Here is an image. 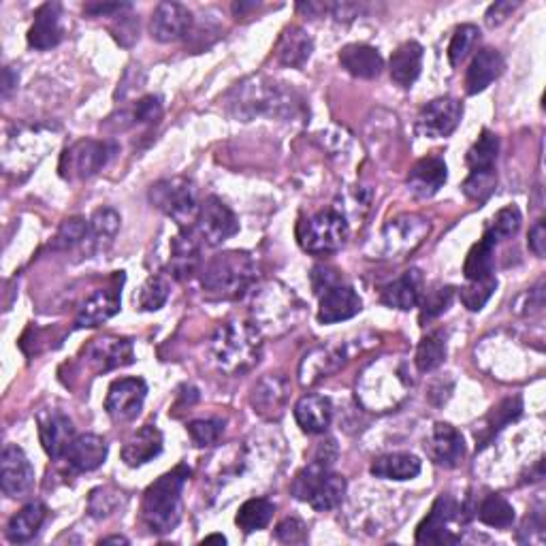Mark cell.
Listing matches in <instances>:
<instances>
[{
  "mask_svg": "<svg viewBox=\"0 0 546 546\" xmlns=\"http://www.w3.org/2000/svg\"><path fill=\"white\" fill-rule=\"evenodd\" d=\"M412 378L404 361L382 357L367 365L357 380V399L365 410L389 412L408 397Z\"/></svg>",
  "mask_w": 546,
  "mask_h": 546,
  "instance_id": "obj_1",
  "label": "cell"
},
{
  "mask_svg": "<svg viewBox=\"0 0 546 546\" xmlns=\"http://www.w3.org/2000/svg\"><path fill=\"white\" fill-rule=\"evenodd\" d=\"M229 107L237 118L252 120L254 116L269 118H288L299 111V99L293 90H286L265 77H250L237 84L229 99Z\"/></svg>",
  "mask_w": 546,
  "mask_h": 546,
  "instance_id": "obj_2",
  "label": "cell"
},
{
  "mask_svg": "<svg viewBox=\"0 0 546 546\" xmlns=\"http://www.w3.org/2000/svg\"><path fill=\"white\" fill-rule=\"evenodd\" d=\"M210 352L222 374L242 376L261 361V331L248 323H224L212 337Z\"/></svg>",
  "mask_w": 546,
  "mask_h": 546,
  "instance_id": "obj_3",
  "label": "cell"
},
{
  "mask_svg": "<svg viewBox=\"0 0 546 546\" xmlns=\"http://www.w3.org/2000/svg\"><path fill=\"white\" fill-rule=\"evenodd\" d=\"M188 474L190 470L186 465H178L148 487L146 495H143L141 517L150 534L163 536L178 527L182 519V489Z\"/></svg>",
  "mask_w": 546,
  "mask_h": 546,
  "instance_id": "obj_4",
  "label": "cell"
},
{
  "mask_svg": "<svg viewBox=\"0 0 546 546\" xmlns=\"http://www.w3.org/2000/svg\"><path fill=\"white\" fill-rule=\"evenodd\" d=\"M259 278L252 254L229 250L216 254L201 273L203 291L214 299L244 297Z\"/></svg>",
  "mask_w": 546,
  "mask_h": 546,
  "instance_id": "obj_5",
  "label": "cell"
},
{
  "mask_svg": "<svg viewBox=\"0 0 546 546\" xmlns=\"http://www.w3.org/2000/svg\"><path fill=\"white\" fill-rule=\"evenodd\" d=\"M252 316L261 335H280L297 325L303 316V303L284 284L269 282L254 295Z\"/></svg>",
  "mask_w": 546,
  "mask_h": 546,
  "instance_id": "obj_6",
  "label": "cell"
},
{
  "mask_svg": "<svg viewBox=\"0 0 546 546\" xmlns=\"http://www.w3.org/2000/svg\"><path fill=\"white\" fill-rule=\"evenodd\" d=\"M346 478L333 474L331 468H325L316 461H310L305 470L293 480V495L297 500L312 506L318 512H329L344 502L346 495Z\"/></svg>",
  "mask_w": 546,
  "mask_h": 546,
  "instance_id": "obj_7",
  "label": "cell"
},
{
  "mask_svg": "<svg viewBox=\"0 0 546 546\" xmlns=\"http://www.w3.org/2000/svg\"><path fill=\"white\" fill-rule=\"evenodd\" d=\"M150 201L156 210L180 224V229H190L199 216V190L188 178H167L150 188Z\"/></svg>",
  "mask_w": 546,
  "mask_h": 546,
  "instance_id": "obj_8",
  "label": "cell"
},
{
  "mask_svg": "<svg viewBox=\"0 0 546 546\" xmlns=\"http://www.w3.org/2000/svg\"><path fill=\"white\" fill-rule=\"evenodd\" d=\"M350 235L348 220L335 210L318 212L310 218L299 222L297 227V242L299 246L316 256L333 254L340 250Z\"/></svg>",
  "mask_w": 546,
  "mask_h": 546,
  "instance_id": "obj_9",
  "label": "cell"
},
{
  "mask_svg": "<svg viewBox=\"0 0 546 546\" xmlns=\"http://www.w3.org/2000/svg\"><path fill=\"white\" fill-rule=\"evenodd\" d=\"M429 229V220L419 214H401L391 218L378 235V259H406L425 242Z\"/></svg>",
  "mask_w": 546,
  "mask_h": 546,
  "instance_id": "obj_10",
  "label": "cell"
},
{
  "mask_svg": "<svg viewBox=\"0 0 546 546\" xmlns=\"http://www.w3.org/2000/svg\"><path fill=\"white\" fill-rule=\"evenodd\" d=\"M56 135L52 128H43V126H32L24 128V131L15 133L9 137L7 146H5V158H3V167L7 173L15 175H26L30 173L32 167H37L41 163V158L45 152L56 146Z\"/></svg>",
  "mask_w": 546,
  "mask_h": 546,
  "instance_id": "obj_11",
  "label": "cell"
},
{
  "mask_svg": "<svg viewBox=\"0 0 546 546\" xmlns=\"http://www.w3.org/2000/svg\"><path fill=\"white\" fill-rule=\"evenodd\" d=\"M114 152H116L114 143L82 139L73 143V146L62 154L58 171L62 178L69 182L88 180L109 163V158L114 156Z\"/></svg>",
  "mask_w": 546,
  "mask_h": 546,
  "instance_id": "obj_12",
  "label": "cell"
},
{
  "mask_svg": "<svg viewBox=\"0 0 546 546\" xmlns=\"http://www.w3.org/2000/svg\"><path fill=\"white\" fill-rule=\"evenodd\" d=\"M197 235L207 246H220L239 233V222L231 207L218 197H207L197 216Z\"/></svg>",
  "mask_w": 546,
  "mask_h": 546,
  "instance_id": "obj_13",
  "label": "cell"
},
{
  "mask_svg": "<svg viewBox=\"0 0 546 546\" xmlns=\"http://www.w3.org/2000/svg\"><path fill=\"white\" fill-rule=\"evenodd\" d=\"M463 118V105L451 96H442L427 103L419 118H416V131L427 139H444L457 131Z\"/></svg>",
  "mask_w": 546,
  "mask_h": 546,
  "instance_id": "obj_14",
  "label": "cell"
},
{
  "mask_svg": "<svg viewBox=\"0 0 546 546\" xmlns=\"http://www.w3.org/2000/svg\"><path fill=\"white\" fill-rule=\"evenodd\" d=\"M352 357L348 344H329L318 346L303 357L299 365V382L303 387H312L323 378L333 376L337 369H342Z\"/></svg>",
  "mask_w": 546,
  "mask_h": 546,
  "instance_id": "obj_15",
  "label": "cell"
},
{
  "mask_svg": "<svg viewBox=\"0 0 546 546\" xmlns=\"http://www.w3.org/2000/svg\"><path fill=\"white\" fill-rule=\"evenodd\" d=\"M84 359H86V365L96 374L111 372V369L131 365L135 361L133 342L124 340V337H114V335L99 337V340H92L86 346Z\"/></svg>",
  "mask_w": 546,
  "mask_h": 546,
  "instance_id": "obj_16",
  "label": "cell"
},
{
  "mask_svg": "<svg viewBox=\"0 0 546 546\" xmlns=\"http://www.w3.org/2000/svg\"><path fill=\"white\" fill-rule=\"evenodd\" d=\"M146 395L148 387L141 378H120L111 382L105 399V410L114 421H133L139 416Z\"/></svg>",
  "mask_w": 546,
  "mask_h": 546,
  "instance_id": "obj_17",
  "label": "cell"
},
{
  "mask_svg": "<svg viewBox=\"0 0 546 546\" xmlns=\"http://www.w3.org/2000/svg\"><path fill=\"white\" fill-rule=\"evenodd\" d=\"M0 483L9 497H24L35 487V470L20 446L7 444L0 455Z\"/></svg>",
  "mask_w": 546,
  "mask_h": 546,
  "instance_id": "obj_18",
  "label": "cell"
},
{
  "mask_svg": "<svg viewBox=\"0 0 546 546\" xmlns=\"http://www.w3.org/2000/svg\"><path fill=\"white\" fill-rule=\"evenodd\" d=\"M459 512V504L455 497L451 495H440L436 502L431 506V512L427 519L416 529V542L419 544H455L461 538L455 536L451 529H448V523H451Z\"/></svg>",
  "mask_w": 546,
  "mask_h": 546,
  "instance_id": "obj_19",
  "label": "cell"
},
{
  "mask_svg": "<svg viewBox=\"0 0 546 546\" xmlns=\"http://www.w3.org/2000/svg\"><path fill=\"white\" fill-rule=\"evenodd\" d=\"M291 397V384L284 376H265L252 389V408L267 421H278Z\"/></svg>",
  "mask_w": 546,
  "mask_h": 546,
  "instance_id": "obj_20",
  "label": "cell"
},
{
  "mask_svg": "<svg viewBox=\"0 0 546 546\" xmlns=\"http://www.w3.org/2000/svg\"><path fill=\"white\" fill-rule=\"evenodd\" d=\"M192 28V13L182 3H160L150 22L152 39L160 43H175L184 39Z\"/></svg>",
  "mask_w": 546,
  "mask_h": 546,
  "instance_id": "obj_21",
  "label": "cell"
},
{
  "mask_svg": "<svg viewBox=\"0 0 546 546\" xmlns=\"http://www.w3.org/2000/svg\"><path fill=\"white\" fill-rule=\"evenodd\" d=\"M363 310V301L352 286L340 282L320 295L318 320L323 325L342 323V320L355 318Z\"/></svg>",
  "mask_w": 546,
  "mask_h": 546,
  "instance_id": "obj_22",
  "label": "cell"
},
{
  "mask_svg": "<svg viewBox=\"0 0 546 546\" xmlns=\"http://www.w3.org/2000/svg\"><path fill=\"white\" fill-rule=\"evenodd\" d=\"M64 37L62 28V5L60 3H45L37 9L35 22L28 30V45L39 52L52 50Z\"/></svg>",
  "mask_w": 546,
  "mask_h": 546,
  "instance_id": "obj_23",
  "label": "cell"
},
{
  "mask_svg": "<svg viewBox=\"0 0 546 546\" xmlns=\"http://www.w3.org/2000/svg\"><path fill=\"white\" fill-rule=\"evenodd\" d=\"M425 448L433 463L442 465V468H457L461 459L465 457L463 436L448 423H436Z\"/></svg>",
  "mask_w": 546,
  "mask_h": 546,
  "instance_id": "obj_24",
  "label": "cell"
},
{
  "mask_svg": "<svg viewBox=\"0 0 546 546\" xmlns=\"http://www.w3.org/2000/svg\"><path fill=\"white\" fill-rule=\"evenodd\" d=\"M201 265V250L197 235L190 229H180V233L171 239V256L167 269L175 280H190Z\"/></svg>",
  "mask_w": 546,
  "mask_h": 546,
  "instance_id": "obj_25",
  "label": "cell"
},
{
  "mask_svg": "<svg viewBox=\"0 0 546 546\" xmlns=\"http://www.w3.org/2000/svg\"><path fill=\"white\" fill-rule=\"evenodd\" d=\"M423 299V273L419 269H408L401 276L382 288L380 301L395 310H412Z\"/></svg>",
  "mask_w": 546,
  "mask_h": 546,
  "instance_id": "obj_26",
  "label": "cell"
},
{
  "mask_svg": "<svg viewBox=\"0 0 546 546\" xmlns=\"http://www.w3.org/2000/svg\"><path fill=\"white\" fill-rule=\"evenodd\" d=\"M39 433H41V444L47 455H50L52 459L67 457L69 446L75 440V427L67 414L62 412L47 414L45 419H41Z\"/></svg>",
  "mask_w": 546,
  "mask_h": 546,
  "instance_id": "obj_27",
  "label": "cell"
},
{
  "mask_svg": "<svg viewBox=\"0 0 546 546\" xmlns=\"http://www.w3.org/2000/svg\"><path fill=\"white\" fill-rule=\"evenodd\" d=\"M120 312V293L114 288H101V291L92 293L79 310L75 318L77 329H92L107 323Z\"/></svg>",
  "mask_w": 546,
  "mask_h": 546,
  "instance_id": "obj_28",
  "label": "cell"
},
{
  "mask_svg": "<svg viewBox=\"0 0 546 546\" xmlns=\"http://www.w3.org/2000/svg\"><path fill=\"white\" fill-rule=\"evenodd\" d=\"M446 163L438 156H427L416 163L408 175V188L412 195L429 199L446 184Z\"/></svg>",
  "mask_w": 546,
  "mask_h": 546,
  "instance_id": "obj_29",
  "label": "cell"
},
{
  "mask_svg": "<svg viewBox=\"0 0 546 546\" xmlns=\"http://www.w3.org/2000/svg\"><path fill=\"white\" fill-rule=\"evenodd\" d=\"M504 56L493 50V47H485V50H480L472 64L468 69V75H465V90L468 94H478L487 90L497 77L504 73Z\"/></svg>",
  "mask_w": 546,
  "mask_h": 546,
  "instance_id": "obj_30",
  "label": "cell"
},
{
  "mask_svg": "<svg viewBox=\"0 0 546 546\" xmlns=\"http://www.w3.org/2000/svg\"><path fill=\"white\" fill-rule=\"evenodd\" d=\"M314 52V41L310 32L301 26H288L276 45V60L284 67L301 69Z\"/></svg>",
  "mask_w": 546,
  "mask_h": 546,
  "instance_id": "obj_31",
  "label": "cell"
},
{
  "mask_svg": "<svg viewBox=\"0 0 546 546\" xmlns=\"http://www.w3.org/2000/svg\"><path fill=\"white\" fill-rule=\"evenodd\" d=\"M160 451H163V433L156 425H146L126 440L122 446V461L128 468H139L158 457Z\"/></svg>",
  "mask_w": 546,
  "mask_h": 546,
  "instance_id": "obj_32",
  "label": "cell"
},
{
  "mask_svg": "<svg viewBox=\"0 0 546 546\" xmlns=\"http://www.w3.org/2000/svg\"><path fill=\"white\" fill-rule=\"evenodd\" d=\"M333 419V404L325 395H305L297 401L295 406V421L297 425L316 436V433H325Z\"/></svg>",
  "mask_w": 546,
  "mask_h": 546,
  "instance_id": "obj_33",
  "label": "cell"
},
{
  "mask_svg": "<svg viewBox=\"0 0 546 546\" xmlns=\"http://www.w3.org/2000/svg\"><path fill=\"white\" fill-rule=\"evenodd\" d=\"M107 453L109 446L105 438L94 436V433H84V436H77L69 446L67 461L77 472H92L99 470L105 463Z\"/></svg>",
  "mask_w": 546,
  "mask_h": 546,
  "instance_id": "obj_34",
  "label": "cell"
},
{
  "mask_svg": "<svg viewBox=\"0 0 546 546\" xmlns=\"http://www.w3.org/2000/svg\"><path fill=\"white\" fill-rule=\"evenodd\" d=\"M118 231H120V214L116 210H111V207H101V210H96L94 216L90 218L88 235L84 239L86 252L88 254L107 252L111 246H114Z\"/></svg>",
  "mask_w": 546,
  "mask_h": 546,
  "instance_id": "obj_35",
  "label": "cell"
},
{
  "mask_svg": "<svg viewBox=\"0 0 546 546\" xmlns=\"http://www.w3.org/2000/svg\"><path fill=\"white\" fill-rule=\"evenodd\" d=\"M421 67H423V47L416 41H406L404 45H399L389 60L391 79L401 88H410L416 79H419Z\"/></svg>",
  "mask_w": 546,
  "mask_h": 546,
  "instance_id": "obj_36",
  "label": "cell"
},
{
  "mask_svg": "<svg viewBox=\"0 0 546 546\" xmlns=\"http://www.w3.org/2000/svg\"><path fill=\"white\" fill-rule=\"evenodd\" d=\"M340 64L350 75L359 79H376L384 69V60L376 47L363 43L346 45L340 52Z\"/></svg>",
  "mask_w": 546,
  "mask_h": 546,
  "instance_id": "obj_37",
  "label": "cell"
},
{
  "mask_svg": "<svg viewBox=\"0 0 546 546\" xmlns=\"http://www.w3.org/2000/svg\"><path fill=\"white\" fill-rule=\"evenodd\" d=\"M369 472L382 480H412L421 474V459L412 453H389L374 459Z\"/></svg>",
  "mask_w": 546,
  "mask_h": 546,
  "instance_id": "obj_38",
  "label": "cell"
},
{
  "mask_svg": "<svg viewBox=\"0 0 546 546\" xmlns=\"http://www.w3.org/2000/svg\"><path fill=\"white\" fill-rule=\"evenodd\" d=\"M47 508L41 502H30L20 512H15L7 525V540L13 544H22L39 534L41 525L45 523Z\"/></svg>",
  "mask_w": 546,
  "mask_h": 546,
  "instance_id": "obj_39",
  "label": "cell"
},
{
  "mask_svg": "<svg viewBox=\"0 0 546 546\" xmlns=\"http://www.w3.org/2000/svg\"><path fill=\"white\" fill-rule=\"evenodd\" d=\"M495 246L497 242L491 235H483L478 244H474V248L470 250L468 259H465L463 265V273L468 282H476V280H485L493 276V267H495Z\"/></svg>",
  "mask_w": 546,
  "mask_h": 546,
  "instance_id": "obj_40",
  "label": "cell"
},
{
  "mask_svg": "<svg viewBox=\"0 0 546 546\" xmlns=\"http://www.w3.org/2000/svg\"><path fill=\"white\" fill-rule=\"evenodd\" d=\"M273 512H276V504L269 502L267 497H252V500H248L239 508L235 523L244 534L259 532V529H265L269 525V521L273 519Z\"/></svg>",
  "mask_w": 546,
  "mask_h": 546,
  "instance_id": "obj_41",
  "label": "cell"
},
{
  "mask_svg": "<svg viewBox=\"0 0 546 546\" xmlns=\"http://www.w3.org/2000/svg\"><path fill=\"white\" fill-rule=\"evenodd\" d=\"M446 359V333L444 331H431L427 333L419 348H416V369H419L421 374L433 372V369H438Z\"/></svg>",
  "mask_w": 546,
  "mask_h": 546,
  "instance_id": "obj_42",
  "label": "cell"
},
{
  "mask_svg": "<svg viewBox=\"0 0 546 546\" xmlns=\"http://www.w3.org/2000/svg\"><path fill=\"white\" fill-rule=\"evenodd\" d=\"M478 519L480 523H485L495 529H506L512 523H515V508L500 493H491L487 495L483 504L478 506Z\"/></svg>",
  "mask_w": 546,
  "mask_h": 546,
  "instance_id": "obj_43",
  "label": "cell"
},
{
  "mask_svg": "<svg viewBox=\"0 0 546 546\" xmlns=\"http://www.w3.org/2000/svg\"><path fill=\"white\" fill-rule=\"evenodd\" d=\"M523 412L521 397H508L500 406H495L485 423V429L480 431V442H489L497 431H502L508 423L517 421Z\"/></svg>",
  "mask_w": 546,
  "mask_h": 546,
  "instance_id": "obj_44",
  "label": "cell"
},
{
  "mask_svg": "<svg viewBox=\"0 0 546 546\" xmlns=\"http://www.w3.org/2000/svg\"><path fill=\"white\" fill-rule=\"evenodd\" d=\"M497 154H500V137L493 135L491 131H483L470 148L468 156H465V160H468V167L472 171L495 169Z\"/></svg>",
  "mask_w": 546,
  "mask_h": 546,
  "instance_id": "obj_45",
  "label": "cell"
},
{
  "mask_svg": "<svg viewBox=\"0 0 546 546\" xmlns=\"http://www.w3.org/2000/svg\"><path fill=\"white\" fill-rule=\"evenodd\" d=\"M478 41L480 30L474 24H463L455 30L451 45H448V60H451L453 67H459V64L474 52Z\"/></svg>",
  "mask_w": 546,
  "mask_h": 546,
  "instance_id": "obj_46",
  "label": "cell"
},
{
  "mask_svg": "<svg viewBox=\"0 0 546 546\" xmlns=\"http://www.w3.org/2000/svg\"><path fill=\"white\" fill-rule=\"evenodd\" d=\"M88 227H90V222L82 216L67 218L60 224V229L52 242V248L54 250H69L77 244H84V239L88 235Z\"/></svg>",
  "mask_w": 546,
  "mask_h": 546,
  "instance_id": "obj_47",
  "label": "cell"
},
{
  "mask_svg": "<svg viewBox=\"0 0 546 546\" xmlns=\"http://www.w3.org/2000/svg\"><path fill=\"white\" fill-rule=\"evenodd\" d=\"M495 184H497L495 169H480V171H472L468 175V180L463 182L461 190H463V195L468 197V199L483 203V201H487L493 195Z\"/></svg>",
  "mask_w": 546,
  "mask_h": 546,
  "instance_id": "obj_48",
  "label": "cell"
},
{
  "mask_svg": "<svg viewBox=\"0 0 546 546\" xmlns=\"http://www.w3.org/2000/svg\"><path fill=\"white\" fill-rule=\"evenodd\" d=\"M521 229V212L519 207L508 205L504 210H500L495 214L493 222L487 227V235H491L495 242H502V239H510L515 237Z\"/></svg>",
  "mask_w": 546,
  "mask_h": 546,
  "instance_id": "obj_49",
  "label": "cell"
},
{
  "mask_svg": "<svg viewBox=\"0 0 546 546\" xmlns=\"http://www.w3.org/2000/svg\"><path fill=\"white\" fill-rule=\"evenodd\" d=\"M497 288V280L485 278V280H476V282H468V286L461 288V303L468 308L470 312H480L487 305V301L491 299V295L495 293Z\"/></svg>",
  "mask_w": 546,
  "mask_h": 546,
  "instance_id": "obj_50",
  "label": "cell"
},
{
  "mask_svg": "<svg viewBox=\"0 0 546 546\" xmlns=\"http://www.w3.org/2000/svg\"><path fill=\"white\" fill-rule=\"evenodd\" d=\"M169 299V282L163 276H152L141 286L139 308L143 312H156L163 308Z\"/></svg>",
  "mask_w": 546,
  "mask_h": 546,
  "instance_id": "obj_51",
  "label": "cell"
},
{
  "mask_svg": "<svg viewBox=\"0 0 546 546\" xmlns=\"http://www.w3.org/2000/svg\"><path fill=\"white\" fill-rule=\"evenodd\" d=\"M120 502H122L120 491H116L114 487H99L90 493L88 510L94 519H105L109 515H114Z\"/></svg>",
  "mask_w": 546,
  "mask_h": 546,
  "instance_id": "obj_52",
  "label": "cell"
},
{
  "mask_svg": "<svg viewBox=\"0 0 546 546\" xmlns=\"http://www.w3.org/2000/svg\"><path fill=\"white\" fill-rule=\"evenodd\" d=\"M222 431H224V421L220 419H199V421L188 423L190 438L199 448L214 446L220 440Z\"/></svg>",
  "mask_w": 546,
  "mask_h": 546,
  "instance_id": "obj_53",
  "label": "cell"
},
{
  "mask_svg": "<svg viewBox=\"0 0 546 546\" xmlns=\"http://www.w3.org/2000/svg\"><path fill=\"white\" fill-rule=\"evenodd\" d=\"M453 295H455V288L451 286H442V288H436V291H429L427 295H423L421 299V323H425V320H431L440 316L442 312L448 310V305L453 303Z\"/></svg>",
  "mask_w": 546,
  "mask_h": 546,
  "instance_id": "obj_54",
  "label": "cell"
},
{
  "mask_svg": "<svg viewBox=\"0 0 546 546\" xmlns=\"http://www.w3.org/2000/svg\"><path fill=\"white\" fill-rule=\"evenodd\" d=\"M163 118V99L158 94H148L137 101L133 109V124H154Z\"/></svg>",
  "mask_w": 546,
  "mask_h": 546,
  "instance_id": "obj_55",
  "label": "cell"
},
{
  "mask_svg": "<svg viewBox=\"0 0 546 546\" xmlns=\"http://www.w3.org/2000/svg\"><path fill=\"white\" fill-rule=\"evenodd\" d=\"M276 540L284 544H305L308 542V527L297 517H288L276 527Z\"/></svg>",
  "mask_w": 546,
  "mask_h": 546,
  "instance_id": "obj_56",
  "label": "cell"
},
{
  "mask_svg": "<svg viewBox=\"0 0 546 546\" xmlns=\"http://www.w3.org/2000/svg\"><path fill=\"white\" fill-rule=\"evenodd\" d=\"M344 282L342 280V273L333 269V267H327V265H318L312 269V288L314 293L320 297L325 291H329L331 286Z\"/></svg>",
  "mask_w": 546,
  "mask_h": 546,
  "instance_id": "obj_57",
  "label": "cell"
},
{
  "mask_svg": "<svg viewBox=\"0 0 546 546\" xmlns=\"http://www.w3.org/2000/svg\"><path fill=\"white\" fill-rule=\"evenodd\" d=\"M84 11L92 18H120L124 11H131L128 3H90L84 7Z\"/></svg>",
  "mask_w": 546,
  "mask_h": 546,
  "instance_id": "obj_58",
  "label": "cell"
},
{
  "mask_svg": "<svg viewBox=\"0 0 546 546\" xmlns=\"http://www.w3.org/2000/svg\"><path fill=\"white\" fill-rule=\"evenodd\" d=\"M519 7V3H510V0H502V3H495L489 7L487 15H485V22L487 26H500L502 22H506L510 18V13L515 11Z\"/></svg>",
  "mask_w": 546,
  "mask_h": 546,
  "instance_id": "obj_59",
  "label": "cell"
},
{
  "mask_svg": "<svg viewBox=\"0 0 546 546\" xmlns=\"http://www.w3.org/2000/svg\"><path fill=\"white\" fill-rule=\"evenodd\" d=\"M529 250H532L536 256L546 254V224L544 220H538L532 229H529Z\"/></svg>",
  "mask_w": 546,
  "mask_h": 546,
  "instance_id": "obj_60",
  "label": "cell"
},
{
  "mask_svg": "<svg viewBox=\"0 0 546 546\" xmlns=\"http://www.w3.org/2000/svg\"><path fill=\"white\" fill-rule=\"evenodd\" d=\"M329 9L337 22H350L361 13V7L355 3H335V5H329Z\"/></svg>",
  "mask_w": 546,
  "mask_h": 546,
  "instance_id": "obj_61",
  "label": "cell"
},
{
  "mask_svg": "<svg viewBox=\"0 0 546 546\" xmlns=\"http://www.w3.org/2000/svg\"><path fill=\"white\" fill-rule=\"evenodd\" d=\"M18 79H20L18 73H15L11 67H5V71H3V96L5 99L11 94V90L18 86Z\"/></svg>",
  "mask_w": 546,
  "mask_h": 546,
  "instance_id": "obj_62",
  "label": "cell"
},
{
  "mask_svg": "<svg viewBox=\"0 0 546 546\" xmlns=\"http://www.w3.org/2000/svg\"><path fill=\"white\" fill-rule=\"evenodd\" d=\"M101 544H128V540L124 536H109V538H103Z\"/></svg>",
  "mask_w": 546,
  "mask_h": 546,
  "instance_id": "obj_63",
  "label": "cell"
},
{
  "mask_svg": "<svg viewBox=\"0 0 546 546\" xmlns=\"http://www.w3.org/2000/svg\"><path fill=\"white\" fill-rule=\"evenodd\" d=\"M207 542H220V544H224V542H227V538L220 536V534H214V536H207V538L203 540V544H207Z\"/></svg>",
  "mask_w": 546,
  "mask_h": 546,
  "instance_id": "obj_64",
  "label": "cell"
}]
</instances>
